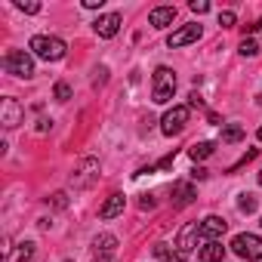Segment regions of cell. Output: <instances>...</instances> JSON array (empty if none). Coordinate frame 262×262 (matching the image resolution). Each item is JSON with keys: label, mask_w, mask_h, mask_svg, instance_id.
<instances>
[{"label": "cell", "mask_w": 262, "mask_h": 262, "mask_svg": "<svg viewBox=\"0 0 262 262\" xmlns=\"http://www.w3.org/2000/svg\"><path fill=\"white\" fill-rule=\"evenodd\" d=\"M173 93H176V74L170 71V68H158L155 71V83H151V99L158 102V105H167L170 99H173Z\"/></svg>", "instance_id": "1"}, {"label": "cell", "mask_w": 262, "mask_h": 262, "mask_svg": "<svg viewBox=\"0 0 262 262\" xmlns=\"http://www.w3.org/2000/svg\"><path fill=\"white\" fill-rule=\"evenodd\" d=\"M31 50H34L40 59H47V62H59V59H65V43H62L59 37L37 34V37H31Z\"/></svg>", "instance_id": "2"}, {"label": "cell", "mask_w": 262, "mask_h": 262, "mask_svg": "<svg viewBox=\"0 0 262 262\" xmlns=\"http://www.w3.org/2000/svg\"><path fill=\"white\" fill-rule=\"evenodd\" d=\"M188 117H191V108H188V105H176V108H170V111L164 114V120H161L164 136H179L182 129H185V123H188Z\"/></svg>", "instance_id": "3"}, {"label": "cell", "mask_w": 262, "mask_h": 262, "mask_svg": "<svg viewBox=\"0 0 262 262\" xmlns=\"http://www.w3.org/2000/svg\"><path fill=\"white\" fill-rule=\"evenodd\" d=\"M4 68H7V74H16V77H31L34 74V62L25 50H10L4 56Z\"/></svg>", "instance_id": "4"}, {"label": "cell", "mask_w": 262, "mask_h": 262, "mask_svg": "<svg viewBox=\"0 0 262 262\" xmlns=\"http://www.w3.org/2000/svg\"><path fill=\"white\" fill-rule=\"evenodd\" d=\"M231 250H234L241 259L256 262V259H262V237H256V234H237V237L231 241Z\"/></svg>", "instance_id": "5"}, {"label": "cell", "mask_w": 262, "mask_h": 262, "mask_svg": "<svg viewBox=\"0 0 262 262\" xmlns=\"http://www.w3.org/2000/svg\"><path fill=\"white\" fill-rule=\"evenodd\" d=\"M96 176H99V161L96 158H83L80 167H77V173H71V185L74 188H86Z\"/></svg>", "instance_id": "6"}, {"label": "cell", "mask_w": 262, "mask_h": 262, "mask_svg": "<svg viewBox=\"0 0 262 262\" xmlns=\"http://www.w3.org/2000/svg\"><path fill=\"white\" fill-rule=\"evenodd\" d=\"M198 234H201V222H188V225H182V231H179V237H176V247H179V253L185 256V253H191L198 244Z\"/></svg>", "instance_id": "7"}, {"label": "cell", "mask_w": 262, "mask_h": 262, "mask_svg": "<svg viewBox=\"0 0 262 262\" xmlns=\"http://www.w3.org/2000/svg\"><path fill=\"white\" fill-rule=\"evenodd\" d=\"M117 250V237L114 234H99L96 237V250H93V262H111Z\"/></svg>", "instance_id": "8"}, {"label": "cell", "mask_w": 262, "mask_h": 262, "mask_svg": "<svg viewBox=\"0 0 262 262\" xmlns=\"http://www.w3.org/2000/svg\"><path fill=\"white\" fill-rule=\"evenodd\" d=\"M198 37H201V25H194V22H191V25H185V28L173 31L167 43H170V50H179V47H185V43H194Z\"/></svg>", "instance_id": "9"}, {"label": "cell", "mask_w": 262, "mask_h": 262, "mask_svg": "<svg viewBox=\"0 0 262 262\" xmlns=\"http://www.w3.org/2000/svg\"><path fill=\"white\" fill-rule=\"evenodd\" d=\"M93 25H96V34L99 37H114L117 28H120V16L117 13H108V16H99Z\"/></svg>", "instance_id": "10"}, {"label": "cell", "mask_w": 262, "mask_h": 262, "mask_svg": "<svg viewBox=\"0 0 262 262\" xmlns=\"http://www.w3.org/2000/svg\"><path fill=\"white\" fill-rule=\"evenodd\" d=\"M194 198H198V191H194L191 182H176L173 185V207H188V204H194Z\"/></svg>", "instance_id": "11"}, {"label": "cell", "mask_w": 262, "mask_h": 262, "mask_svg": "<svg viewBox=\"0 0 262 262\" xmlns=\"http://www.w3.org/2000/svg\"><path fill=\"white\" fill-rule=\"evenodd\" d=\"M225 228H228V222H225V219H219V216H207V219L201 222V234H204V237H210V241L222 237V234H225Z\"/></svg>", "instance_id": "12"}, {"label": "cell", "mask_w": 262, "mask_h": 262, "mask_svg": "<svg viewBox=\"0 0 262 262\" xmlns=\"http://www.w3.org/2000/svg\"><path fill=\"white\" fill-rule=\"evenodd\" d=\"M173 19H176V7H158V10L148 13V22H151L155 28H167Z\"/></svg>", "instance_id": "13"}, {"label": "cell", "mask_w": 262, "mask_h": 262, "mask_svg": "<svg viewBox=\"0 0 262 262\" xmlns=\"http://www.w3.org/2000/svg\"><path fill=\"white\" fill-rule=\"evenodd\" d=\"M0 105H4V126H16L22 120V105L16 99H4Z\"/></svg>", "instance_id": "14"}, {"label": "cell", "mask_w": 262, "mask_h": 262, "mask_svg": "<svg viewBox=\"0 0 262 262\" xmlns=\"http://www.w3.org/2000/svg\"><path fill=\"white\" fill-rule=\"evenodd\" d=\"M225 259V247L219 241H207L201 247V262H222Z\"/></svg>", "instance_id": "15"}, {"label": "cell", "mask_w": 262, "mask_h": 262, "mask_svg": "<svg viewBox=\"0 0 262 262\" xmlns=\"http://www.w3.org/2000/svg\"><path fill=\"white\" fill-rule=\"evenodd\" d=\"M117 213H123V194H111V198L102 204V210H99V219H114Z\"/></svg>", "instance_id": "16"}, {"label": "cell", "mask_w": 262, "mask_h": 262, "mask_svg": "<svg viewBox=\"0 0 262 262\" xmlns=\"http://www.w3.org/2000/svg\"><path fill=\"white\" fill-rule=\"evenodd\" d=\"M151 250H155V256H158L161 262H185V256H182V253L170 250V247H167V244H161V241H158V244H155Z\"/></svg>", "instance_id": "17"}, {"label": "cell", "mask_w": 262, "mask_h": 262, "mask_svg": "<svg viewBox=\"0 0 262 262\" xmlns=\"http://www.w3.org/2000/svg\"><path fill=\"white\" fill-rule=\"evenodd\" d=\"M188 155H191V161H204V158L213 155V142H194V145L188 148Z\"/></svg>", "instance_id": "18"}, {"label": "cell", "mask_w": 262, "mask_h": 262, "mask_svg": "<svg viewBox=\"0 0 262 262\" xmlns=\"http://www.w3.org/2000/svg\"><path fill=\"white\" fill-rule=\"evenodd\" d=\"M241 139H244V126L231 123V126H225V129H222V142H228V145H231V142H241Z\"/></svg>", "instance_id": "19"}, {"label": "cell", "mask_w": 262, "mask_h": 262, "mask_svg": "<svg viewBox=\"0 0 262 262\" xmlns=\"http://www.w3.org/2000/svg\"><path fill=\"white\" fill-rule=\"evenodd\" d=\"M34 256V244L31 241H25V244H19V253H16V262H28Z\"/></svg>", "instance_id": "20"}, {"label": "cell", "mask_w": 262, "mask_h": 262, "mask_svg": "<svg viewBox=\"0 0 262 262\" xmlns=\"http://www.w3.org/2000/svg\"><path fill=\"white\" fill-rule=\"evenodd\" d=\"M237 210H241V213H253V210H256V198H253V194H241Z\"/></svg>", "instance_id": "21"}, {"label": "cell", "mask_w": 262, "mask_h": 262, "mask_svg": "<svg viewBox=\"0 0 262 262\" xmlns=\"http://www.w3.org/2000/svg\"><path fill=\"white\" fill-rule=\"evenodd\" d=\"M241 56H259V43L256 40H241Z\"/></svg>", "instance_id": "22"}, {"label": "cell", "mask_w": 262, "mask_h": 262, "mask_svg": "<svg viewBox=\"0 0 262 262\" xmlns=\"http://www.w3.org/2000/svg\"><path fill=\"white\" fill-rule=\"evenodd\" d=\"M68 96H71V86L68 83H56V99L59 102H68Z\"/></svg>", "instance_id": "23"}, {"label": "cell", "mask_w": 262, "mask_h": 262, "mask_svg": "<svg viewBox=\"0 0 262 262\" xmlns=\"http://www.w3.org/2000/svg\"><path fill=\"white\" fill-rule=\"evenodd\" d=\"M219 25H222V28H231V25H234V13H228V10L219 13Z\"/></svg>", "instance_id": "24"}, {"label": "cell", "mask_w": 262, "mask_h": 262, "mask_svg": "<svg viewBox=\"0 0 262 262\" xmlns=\"http://www.w3.org/2000/svg\"><path fill=\"white\" fill-rule=\"evenodd\" d=\"M53 207H56V210H65V207H68V198H65L62 191H59V194H53Z\"/></svg>", "instance_id": "25"}, {"label": "cell", "mask_w": 262, "mask_h": 262, "mask_svg": "<svg viewBox=\"0 0 262 262\" xmlns=\"http://www.w3.org/2000/svg\"><path fill=\"white\" fill-rule=\"evenodd\" d=\"M207 10H210V4H204V0H191V13L201 16V13H207Z\"/></svg>", "instance_id": "26"}, {"label": "cell", "mask_w": 262, "mask_h": 262, "mask_svg": "<svg viewBox=\"0 0 262 262\" xmlns=\"http://www.w3.org/2000/svg\"><path fill=\"white\" fill-rule=\"evenodd\" d=\"M22 13H40V4H16Z\"/></svg>", "instance_id": "27"}, {"label": "cell", "mask_w": 262, "mask_h": 262, "mask_svg": "<svg viewBox=\"0 0 262 262\" xmlns=\"http://www.w3.org/2000/svg\"><path fill=\"white\" fill-rule=\"evenodd\" d=\"M83 7H86V10H99V7H102V0H83Z\"/></svg>", "instance_id": "28"}, {"label": "cell", "mask_w": 262, "mask_h": 262, "mask_svg": "<svg viewBox=\"0 0 262 262\" xmlns=\"http://www.w3.org/2000/svg\"><path fill=\"white\" fill-rule=\"evenodd\" d=\"M191 176H194V179H207V170H204V167H194Z\"/></svg>", "instance_id": "29"}, {"label": "cell", "mask_w": 262, "mask_h": 262, "mask_svg": "<svg viewBox=\"0 0 262 262\" xmlns=\"http://www.w3.org/2000/svg\"><path fill=\"white\" fill-rule=\"evenodd\" d=\"M139 207H142V210H151V207H155V201H151V198H148V194H145V198H142V201H139Z\"/></svg>", "instance_id": "30"}, {"label": "cell", "mask_w": 262, "mask_h": 262, "mask_svg": "<svg viewBox=\"0 0 262 262\" xmlns=\"http://www.w3.org/2000/svg\"><path fill=\"white\" fill-rule=\"evenodd\" d=\"M259 142H262V126H259Z\"/></svg>", "instance_id": "31"}, {"label": "cell", "mask_w": 262, "mask_h": 262, "mask_svg": "<svg viewBox=\"0 0 262 262\" xmlns=\"http://www.w3.org/2000/svg\"><path fill=\"white\" fill-rule=\"evenodd\" d=\"M259 185H262V173H259Z\"/></svg>", "instance_id": "32"}, {"label": "cell", "mask_w": 262, "mask_h": 262, "mask_svg": "<svg viewBox=\"0 0 262 262\" xmlns=\"http://www.w3.org/2000/svg\"><path fill=\"white\" fill-rule=\"evenodd\" d=\"M259 105H262V96H259Z\"/></svg>", "instance_id": "33"}]
</instances>
